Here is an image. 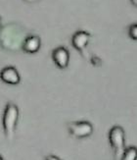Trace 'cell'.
<instances>
[{
  "label": "cell",
  "instance_id": "6da1fadb",
  "mask_svg": "<svg viewBox=\"0 0 137 160\" xmlns=\"http://www.w3.org/2000/svg\"><path fill=\"white\" fill-rule=\"evenodd\" d=\"M19 107L17 104L12 101H9L6 104L4 113H3V119H2V126L5 137L9 141H12L16 133V128L19 120Z\"/></svg>",
  "mask_w": 137,
  "mask_h": 160
},
{
  "label": "cell",
  "instance_id": "7a4b0ae2",
  "mask_svg": "<svg viewBox=\"0 0 137 160\" xmlns=\"http://www.w3.org/2000/svg\"><path fill=\"white\" fill-rule=\"evenodd\" d=\"M109 142L111 144L114 160H120L125 149V134L120 126H114L109 132Z\"/></svg>",
  "mask_w": 137,
  "mask_h": 160
},
{
  "label": "cell",
  "instance_id": "3957f363",
  "mask_svg": "<svg viewBox=\"0 0 137 160\" xmlns=\"http://www.w3.org/2000/svg\"><path fill=\"white\" fill-rule=\"evenodd\" d=\"M67 128L70 135L75 138H85L93 134V126L88 121H78L68 123Z\"/></svg>",
  "mask_w": 137,
  "mask_h": 160
},
{
  "label": "cell",
  "instance_id": "277c9868",
  "mask_svg": "<svg viewBox=\"0 0 137 160\" xmlns=\"http://www.w3.org/2000/svg\"><path fill=\"white\" fill-rule=\"evenodd\" d=\"M52 59L59 69L64 70L70 63V51L65 46H58L52 51Z\"/></svg>",
  "mask_w": 137,
  "mask_h": 160
},
{
  "label": "cell",
  "instance_id": "5b68a950",
  "mask_svg": "<svg viewBox=\"0 0 137 160\" xmlns=\"http://www.w3.org/2000/svg\"><path fill=\"white\" fill-rule=\"evenodd\" d=\"M91 34L85 31H78L73 33L72 38V45L79 53L83 54L86 47L90 41Z\"/></svg>",
  "mask_w": 137,
  "mask_h": 160
},
{
  "label": "cell",
  "instance_id": "8992f818",
  "mask_svg": "<svg viewBox=\"0 0 137 160\" xmlns=\"http://www.w3.org/2000/svg\"><path fill=\"white\" fill-rule=\"evenodd\" d=\"M0 80L10 86H17L21 82V76L14 66H6L0 71Z\"/></svg>",
  "mask_w": 137,
  "mask_h": 160
},
{
  "label": "cell",
  "instance_id": "52a82bcc",
  "mask_svg": "<svg viewBox=\"0 0 137 160\" xmlns=\"http://www.w3.org/2000/svg\"><path fill=\"white\" fill-rule=\"evenodd\" d=\"M41 46V39L38 36L35 34H31V36H27L25 40L23 41L22 44V50L25 53H29V54H33L38 52Z\"/></svg>",
  "mask_w": 137,
  "mask_h": 160
},
{
  "label": "cell",
  "instance_id": "ba28073f",
  "mask_svg": "<svg viewBox=\"0 0 137 160\" xmlns=\"http://www.w3.org/2000/svg\"><path fill=\"white\" fill-rule=\"evenodd\" d=\"M136 156H137L136 147H128L125 148L120 160H136Z\"/></svg>",
  "mask_w": 137,
  "mask_h": 160
},
{
  "label": "cell",
  "instance_id": "9c48e42d",
  "mask_svg": "<svg viewBox=\"0 0 137 160\" xmlns=\"http://www.w3.org/2000/svg\"><path fill=\"white\" fill-rule=\"evenodd\" d=\"M128 36H129L130 38L133 39V40L137 39V24H133V25H131L129 27Z\"/></svg>",
  "mask_w": 137,
  "mask_h": 160
},
{
  "label": "cell",
  "instance_id": "30bf717a",
  "mask_svg": "<svg viewBox=\"0 0 137 160\" xmlns=\"http://www.w3.org/2000/svg\"><path fill=\"white\" fill-rule=\"evenodd\" d=\"M90 62H91V64L93 66H95V67H99L102 64L101 59L99 57H97V56H92L91 59H90Z\"/></svg>",
  "mask_w": 137,
  "mask_h": 160
},
{
  "label": "cell",
  "instance_id": "8fae6325",
  "mask_svg": "<svg viewBox=\"0 0 137 160\" xmlns=\"http://www.w3.org/2000/svg\"><path fill=\"white\" fill-rule=\"evenodd\" d=\"M45 160H62V159H60V158H59L58 156H56V155L49 154V155L45 156Z\"/></svg>",
  "mask_w": 137,
  "mask_h": 160
},
{
  "label": "cell",
  "instance_id": "7c38bea8",
  "mask_svg": "<svg viewBox=\"0 0 137 160\" xmlns=\"http://www.w3.org/2000/svg\"><path fill=\"white\" fill-rule=\"evenodd\" d=\"M25 2H26V3H30V4H33V3H36V2H38L39 0H24Z\"/></svg>",
  "mask_w": 137,
  "mask_h": 160
},
{
  "label": "cell",
  "instance_id": "4fadbf2b",
  "mask_svg": "<svg viewBox=\"0 0 137 160\" xmlns=\"http://www.w3.org/2000/svg\"><path fill=\"white\" fill-rule=\"evenodd\" d=\"M131 3H132L134 6H136V3H137V1H136V0H131Z\"/></svg>",
  "mask_w": 137,
  "mask_h": 160
},
{
  "label": "cell",
  "instance_id": "5bb4252c",
  "mask_svg": "<svg viewBox=\"0 0 137 160\" xmlns=\"http://www.w3.org/2000/svg\"><path fill=\"white\" fill-rule=\"evenodd\" d=\"M0 160H4V159H3V157H2L1 155H0Z\"/></svg>",
  "mask_w": 137,
  "mask_h": 160
},
{
  "label": "cell",
  "instance_id": "9a60e30c",
  "mask_svg": "<svg viewBox=\"0 0 137 160\" xmlns=\"http://www.w3.org/2000/svg\"><path fill=\"white\" fill-rule=\"evenodd\" d=\"M0 26H1V18H0Z\"/></svg>",
  "mask_w": 137,
  "mask_h": 160
}]
</instances>
